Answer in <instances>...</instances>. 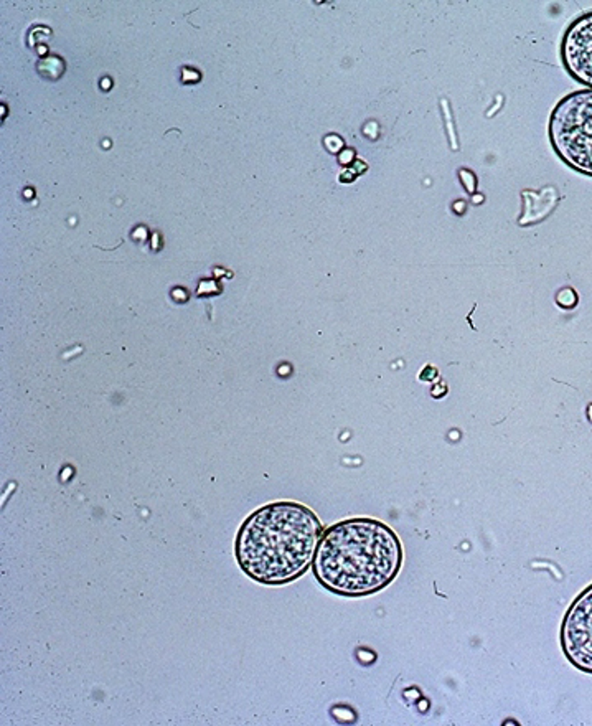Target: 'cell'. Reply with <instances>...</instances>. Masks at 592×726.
<instances>
[{"mask_svg":"<svg viewBox=\"0 0 592 726\" xmlns=\"http://www.w3.org/2000/svg\"><path fill=\"white\" fill-rule=\"evenodd\" d=\"M322 521L297 502H274L243 521L234 542L241 570L266 586L292 583L314 565Z\"/></svg>","mask_w":592,"mask_h":726,"instance_id":"1","label":"cell"},{"mask_svg":"<svg viewBox=\"0 0 592 726\" xmlns=\"http://www.w3.org/2000/svg\"><path fill=\"white\" fill-rule=\"evenodd\" d=\"M401 540L383 521L348 519L327 528L312 568L330 593L363 598L390 586L403 566Z\"/></svg>","mask_w":592,"mask_h":726,"instance_id":"2","label":"cell"},{"mask_svg":"<svg viewBox=\"0 0 592 726\" xmlns=\"http://www.w3.org/2000/svg\"><path fill=\"white\" fill-rule=\"evenodd\" d=\"M549 138L568 165L592 175V89L576 91L556 104Z\"/></svg>","mask_w":592,"mask_h":726,"instance_id":"3","label":"cell"},{"mask_svg":"<svg viewBox=\"0 0 592 726\" xmlns=\"http://www.w3.org/2000/svg\"><path fill=\"white\" fill-rule=\"evenodd\" d=\"M559 639L571 665L584 674H592V584L569 606Z\"/></svg>","mask_w":592,"mask_h":726,"instance_id":"4","label":"cell"},{"mask_svg":"<svg viewBox=\"0 0 592 726\" xmlns=\"http://www.w3.org/2000/svg\"><path fill=\"white\" fill-rule=\"evenodd\" d=\"M561 54L568 71L592 89V12L569 25L563 38Z\"/></svg>","mask_w":592,"mask_h":726,"instance_id":"5","label":"cell"},{"mask_svg":"<svg viewBox=\"0 0 592 726\" xmlns=\"http://www.w3.org/2000/svg\"><path fill=\"white\" fill-rule=\"evenodd\" d=\"M556 302L563 309H572L577 304V294L574 292L571 288L561 289L558 292V296H556Z\"/></svg>","mask_w":592,"mask_h":726,"instance_id":"6","label":"cell"},{"mask_svg":"<svg viewBox=\"0 0 592 726\" xmlns=\"http://www.w3.org/2000/svg\"><path fill=\"white\" fill-rule=\"evenodd\" d=\"M460 179H462L465 188H467L470 193H473V190H476V175L469 170H462L460 172Z\"/></svg>","mask_w":592,"mask_h":726,"instance_id":"7","label":"cell"}]
</instances>
